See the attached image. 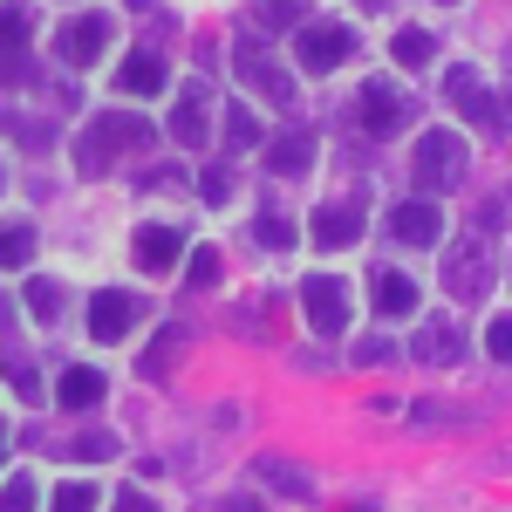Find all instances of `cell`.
<instances>
[{"label": "cell", "instance_id": "cell-1", "mask_svg": "<svg viewBox=\"0 0 512 512\" xmlns=\"http://www.w3.org/2000/svg\"><path fill=\"white\" fill-rule=\"evenodd\" d=\"M144 137H151V123H144V117H130V110H103V117L76 137V164L96 178V171H110V158H117V151L144 144Z\"/></svg>", "mask_w": 512, "mask_h": 512}, {"label": "cell", "instance_id": "cell-2", "mask_svg": "<svg viewBox=\"0 0 512 512\" xmlns=\"http://www.w3.org/2000/svg\"><path fill=\"white\" fill-rule=\"evenodd\" d=\"M410 171H417V185L451 192V185L465 178V137H451V130H424V137H417V158H410Z\"/></svg>", "mask_w": 512, "mask_h": 512}, {"label": "cell", "instance_id": "cell-3", "mask_svg": "<svg viewBox=\"0 0 512 512\" xmlns=\"http://www.w3.org/2000/svg\"><path fill=\"white\" fill-rule=\"evenodd\" d=\"M301 315H308L315 335H342V328H349V287H342V274H308L301 280Z\"/></svg>", "mask_w": 512, "mask_h": 512}, {"label": "cell", "instance_id": "cell-4", "mask_svg": "<svg viewBox=\"0 0 512 512\" xmlns=\"http://www.w3.org/2000/svg\"><path fill=\"white\" fill-rule=\"evenodd\" d=\"M233 69H239V82H246L253 96H267L274 110H294V76L267 62V48H253V41H239V48H233Z\"/></svg>", "mask_w": 512, "mask_h": 512}, {"label": "cell", "instance_id": "cell-5", "mask_svg": "<svg viewBox=\"0 0 512 512\" xmlns=\"http://www.w3.org/2000/svg\"><path fill=\"white\" fill-rule=\"evenodd\" d=\"M349 55H355V35H349V28H335V21H321V28H301V35H294V62H301L308 76L342 69Z\"/></svg>", "mask_w": 512, "mask_h": 512}, {"label": "cell", "instance_id": "cell-6", "mask_svg": "<svg viewBox=\"0 0 512 512\" xmlns=\"http://www.w3.org/2000/svg\"><path fill=\"white\" fill-rule=\"evenodd\" d=\"M110 35H117V28H110V14H76V21L55 35V55H62L69 69H89V62L110 48Z\"/></svg>", "mask_w": 512, "mask_h": 512}, {"label": "cell", "instance_id": "cell-7", "mask_svg": "<svg viewBox=\"0 0 512 512\" xmlns=\"http://www.w3.org/2000/svg\"><path fill=\"white\" fill-rule=\"evenodd\" d=\"M137 315H144V301H137V294L103 287V294L89 301V335H96V342H123V335L137 328Z\"/></svg>", "mask_w": 512, "mask_h": 512}, {"label": "cell", "instance_id": "cell-8", "mask_svg": "<svg viewBox=\"0 0 512 512\" xmlns=\"http://www.w3.org/2000/svg\"><path fill=\"white\" fill-rule=\"evenodd\" d=\"M390 233L403 239V246H437V239H444V205H437V198H403L390 212Z\"/></svg>", "mask_w": 512, "mask_h": 512}, {"label": "cell", "instance_id": "cell-9", "mask_svg": "<svg viewBox=\"0 0 512 512\" xmlns=\"http://www.w3.org/2000/svg\"><path fill=\"white\" fill-rule=\"evenodd\" d=\"M403 96H396L390 82H362V96H355V117H362V130L369 137H390V130H403Z\"/></svg>", "mask_w": 512, "mask_h": 512}, {"label": "cell", "instance_id": "cell-10", "mask_svg": "<svg viewBox=\"0 0 512 512\" xmlns=\"http://www.w3.org/2000/svg\"><path fill=\"white\" fill-rule=\"evenodd\" d=\"M205 130H212V89L205 82H185L178 89V110H171V137L178 144H205Z\"/></svg>", "mask_w": 512, "mask_h": 512}, {"label": "cell", "instance_id": "cell-11", "mask_svg": "<svg viewBox=\"0 0 512 512\" xmlns=\"http://www.w3.org/2000/svg\"><path fill=\"white\" fill-rule=\"evenodd\" d=\"M117 89H123V96H164V89H171V69H164V55H151V48L123 55V62H117Z\"/></svg>", "mask_w": 512, "mask_h": 512}, {"label": "cell", "instance_id": "cell-12", "mask_svg": "<svg viewBox=\"0 0 512 512\" xmlns=\"http://www.w3.org/2000/svg\"><path fill=\"white\" fill-rule=\"evenodd\" d=\"M369 301H376V315H390V321L417 315V280L396 274V267H376L369 274Z\"/></svg>", "mask_w": 512, "mask_h": 512}, {"label": "cell", "instance_id": "cell-13", "mask_svg": "<svg viewBox=\"0 0 512 512\" xmlns=\"http://www.w3.org/2000/svg\"><path fill=\"white\" fill-rule=\"evenodd\" d=\"M410 355H417V362H431V369H444V362H458V355H465V328H458V321H424V328H417V342H410Z\"/></svg>", "mask_w": 512, "mask_h": 512}, {"label": "cell", "instance_id": "cell-14", "mask_svg": "<svg viewBox=\"0 0 512 512\" xmlns=\"http://www.w3.org/2000/svg\"><path fill=\"white\" fill-rule=\"evenodd\" d=\"M178 260H185L178 226H144V233H137V267H144V274H171Z\"/></svg>", "mask_w": 512, "mask_h": 512}, {"label": "cell", "instance_id": "cell-15", "mask_svg": "<svg viewBox=\"0 0 512 512\" xmlns=\"http://www.w3.org/2000/svg\"><path fill=\"white\" fill-rule=\"evenodd\" d=\"M103 390H110V376H103V369H89V362H76V369H62L55 403H62V410H89V403H103Z\"/></svg>", "mask_w": 512, "mask_h": 512}, {"label": "cell", "instance_id": "cell-16", "mask_svg": "<svg viewBox=\"0 0 512 512\" xmlns=\"http://www.w3.org/2000/svg\"><path fill=\"white\" fill-rule=\"evenodd\" d=\"M362 239V212L355 205H328V212H315V246L321 253H342V246H355Z\"/></svg>", "mask_w": 512, "mask_h": 512}, {"label": "cell", "instance_id": "cell-17", "mask_svg": "<svg viewBox=\"0 0 512 512\" xmlns=\"http://www.w3.org/2000/svg\"><path fill=\"white\" fill-rule=\"evenodd\" d=\"M444 89H451V96H458V103H465V117H485V130H499V123H506V110H492V96H485V82H478V69H451V82H444Z\"/></svg>", "mask_w": 512, "mask_h": 512}, {"label": "cell", "instance_id": "cell-18", "mask_svg": "<svg viewBox=\"0 0 512 512\" xmlns=\"http://www.w3.org/2000/svg\"><path fill=\"white\" fill-rule=\"evenodd\" d=\"M308 164H315V137H308V130H287V137L267 144V171H280V178H294V171H308Z\"/></svg>", "mask_w": 512, "mask_h": 512}, {"label": "cell", "instance_id": "cell-19", "mask_svg": "<svg viewBox=\"0 0 512 512\" xmlns=\"http://www.w3.org/2000/svg\"><path fill=\"white\" fill-rule=\"evenodd\" d=\"M485 253H478V239L472 246H458V253H451V267H444V287H451V294H485Z\"/></svg>", "mask_w": 512, "mask_h": 512}, {"label": "cell", "instance_id": "cell-20", "mask_svg": "<svg viewBox=\"0 0 512 512\" xmlns=\"http://www.w3.org/2000/svg\"><path fill=\"white\" fill-rule=\"evenodd\" d=\"M390 55H396V62H403V69H424V62H431V55H437V41L424 35V28H403V35L390 41Z\"/></svg>", "mask_w": 512, "mask_h": 512}, {"label": "cell", "instance_id": "cell-21", "mask_svg": "<svg viewBox=\"0 0 512 512\" xmlns=\"http://www.w3.org/2000/svg\"><path fill=\"white\" fill-rule=\"evenodd\" d=\"M69 458H82V465H103V458H117V437L82 431V437H69Z\"/></svg>", "mask_w": 512, "mask_h": 512}, {"label": "cell", "instance_id": "cell-22", "mask_svg": "<svg viewBox=\"0 0 512 512\" xmlns=\"http://www.w3.org/2000/svg\"><path fill=\"white\" fill-rule=\"evenodd\" d=\"M185 280H192V287H212V280H219V246H192V253H185Z\"/></svg>", "mask_w": 512, "mask_h": 512}, {"label": "cell", "instance_id": "cell-23", "mask_svg": "<svg viewBox=\"0 0 512 512\" xmlns=\"http://www.w3.org/2000/svg\"><path fill=\"white\" fill-rule=\"evenodd\" d=\"M96 506V485L89 478H69V485H55V506L48 512H89Z\"/></svg>", "mask_w": 512, "mask_h": 512}, {"label": "cell", "instance_id": "cell-24", "mask_svg": "<svg viewBox=\"0 0 512 512\" xmlns=\"http://www.w3.org/2000/svg\"><path fill=\"white\" fill-rule=\"evenodd\" d=\"M253 239H267L274 253H287V246H294V226H287V212H260V219H253Z\"/></svg>", "mask_w": 512, "mask_h": 512}, {"label": "cell", "instance_id": "cell-25", "mask_svg": "<svg viewBox=\"0 0 512 512\" xmlns=\"http://www.w3.org/2000/svg\"><path fill=\"white\" fill-rule=\"evenodd\" d=\"M260 478H267V485H287V499H315V485L294 472V465H274V458H267V465H260Z\"/></svg>", "mask_w": 512, "mask_h": 512}, {"label": "cell", "instance_id": "cell-26", "mask_svg": "<svg viewBox=\"0 0 512 512\" xmlns=\"http://www.w3.org/2000/svg\"><path fill=\"white\" fill-rule=\"evenodd\" d=\"M226 144H233V151H253V144H260V117H253V110H233V117H226Z\"/></svg>", "mask_w": 512, "mask_h": 512}, {"label": "cell", "instance_id": "cell-27", "mask_svg": "<svg viewBox=\"0 0 512 512\" xmlns=\"http://www.w3.org/2000/svg\"><path fill=\"white\" fill-rule=\"evenodd\" d=\"M185 349V328H164V342L151 355H144V376H164V369H171V355Z\"/></svg>", "mask_w": 512, "mask_h": 512}, {"label": "cell", "instance_id": "cell-28", "mask_svg": "<svg viewBox=\"0 0 512 512\" xmlns=\"http://www.w3.org/2000/svg\"><path fill=\"white\" fill-rule=\"evenodd\" d=\"M28 308H35L41 321H55L62 315V287H55V280H35V287H28Z\"/></svg>", "mask_w": 512, "mask_h": 512}, {"label": "cell", "instance_id": "cell-29", "mask_svg": "<svg viewBox=\"0 0 512 512\" xmlns=\"http://www.w3.org/2000/svg\"><path fill=\"white\" fill-rule=\"evenodd\" d=\"M485 349L499 355V362H512V315H492V328H485Z\"/></svg>", "mask_w": 512, "mask_h": 512}, {"label": "cell", "instance_id": "cell-30", "mask_svg": "<svg viewBox=\"0 0 512 512\" xmlns=\"http://www.w3.org/2000/svg\"><path fill=\"white\" fill-rule=\"evenodd\" d=\"M28 253H35V233L28 226H7V267H28Z\"/></svg>", "mask_w": 512, "mask_h": 512}, {"label": "cell", "instance_id": "cell-31", "mask_svg": "<svg viewBox=\"0 0 512 512\" xmlns=\"http://www.w3.org/2000/svg\"><path fill=\"white\" fill-rule=\"evenodd\" d=\"M7 512H35V478H7Z\"/></svg>", "mask_w": 512, "mask_h": 512}, {"label": "cell", "instance_id": "cell-32", "mask_svg": "<svg viewBox=\"0 0 512 512\" xmlns=\"http://www.w3.org/2000/svg\"><path fill=\"white\" fill-rule=\"evenodd\" d=\"M110 512H158V499H151V492H137V485H130V492H117V499H110Z\"/></svg>", "mask_w": 512, "mask_h": 512}, {"label": "cell", "instance_id": "cell-33", "mask_svg": "<svg viewBox=\"0 0 512 512\" xmlns=\"http://www.w3.org/2000/svg\"><path fill=\"white\" fill-rule=\"evenodd\" d=\"M198 192L212 198V205H226V198H233V178H226V171H205V178H198Z\"/></svg>", "mask_w": 512, "mask_h": 512}, {"label": "cell", "instance_id": "cell-34", "mask_svg": "<svg viewBox=\"0 0 512 512\" xmlns=\"http://www.w3.org/2000/svg\"><path fill=\"white\" fill-rule=\"evenodd\" d=\"M390 342H376V335H369V342H362V349H355V362H362V369H383V362H390Z\"/></svg>", "mask_w": 512, "mask_h": 512}, {"label": "cell", "instance_id": "cell-35", "mask_svg": "<svg viewBox=\"0 0 512 512\" xmlns=\"http://www.w3.org/2000/svg\"><path fill=\"white\" fill-rule=\"evenodd\" d=\"M7 41H14V55H28V14L21 7H7Z\"/></svg>", "mask_w": 512, "mask_h": 512}, {"label": "cell", "instance_id": "cell-36", "mask_svg": "<svg viewBox=\"0 0 512 512\" xmlns=\"http://www.w3.org/2000/svg\"><path fill=\"white\" fill-rule=\"evenodd\" d=\"M219 512H260V506H253V499H233V506H219Z\"/></svg>", "mask_w": 512, "mask_h": 512}, {"label": "cell", "instance_id": "cell-37", "mask_svg": "<svg viewBox=\"0 0 512 512\" xmlns=\"http://www.w3.org/2000/svg\"><path fill=\"white\" fill-rule=\"evenodd\" d=\"M369 7H383V0H369Z\"/></svg>", "mask_w": 512, "mask_h": 512}]
</instances>
